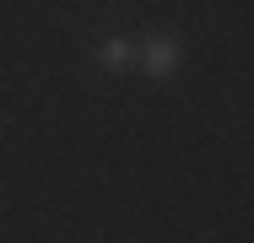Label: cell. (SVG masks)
<instances>
[{
	"instance_id": "cell-1",
	"label": "cell",
	"mask_w": 254,
	"mask_h": 243,
	"mask_svg": "<svg viewBox=\"0 0 254 243\" xmlns=\"http://www.w3.org/2000/svg\"><path fill=\"white\" fill-rule=\"evenodd\" d=\"M135 65H141L152 81H168V76L184 65V38H179V33H146V38H135Z\"/></svg>"
},
{
	"instance_id": "cell-2",
	"label": "cell",
	"mask_w": 254,
	"mask_h": 243,
	"mask_svg": "<svg viewBox=\"0 0 254 243\" xmlns=\"http://www.w3.org/2000/svg\"><path fill=\"white\" fill-rule=\"evenodd\" d=\"M92 60L108 76H125V70H135V38L130 33H103V38H92Z\"/></svg>"
}]
</instances>
